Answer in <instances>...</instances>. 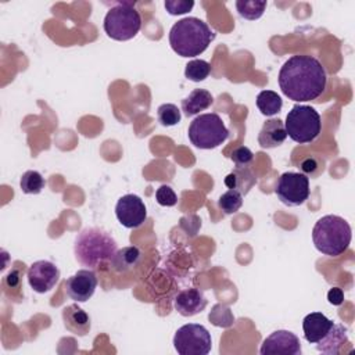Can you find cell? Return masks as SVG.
Wrapping results in <instances>:
<instances>
[{"instance_id":"obj_1","label":"cell","mask_w":355,"mask_h":355,"mask_svg":"<svg viewBox=\"0 0 355 355\" xmlns=\"http://www.w3.org/2000/svg\"><path fill=\"white\" fill-rule=\"evenodd\" d=\"M277 80L283 94L290 100L311 101L324 92L327 76L316 57L295 54L282 65Z\"/></svg>"},{"instance_id":"obj_2","label":"cell","mask_w":355,"mask_h":355,"mask_svg":"<svg viewBox=\"0 0 355 355\" xmlns=\"http://www.w3.org/2000/svg\"><path fill=\"white\" fill-rule=\"evenodd\" d=\"M215 39V32L197 17H186L175 22L169 31V44L180 57H196L204 53Z\"/></svg>"},{"instance_id":"obj_3","label":"cell","mask_w":355,"mask_h":355,"mask_svg":"<svg viewBox=\"0 0 355 355\" xmlns=\"http://www.w3.org/2000/svg\"><path fill=\"white\" fill-rule=\"evenodd\" d=\"M116 250L115 239L100 227L82 229L73 241L76 261L89 269H96L100 263L111 261Z\"/></svg>"},{"instance_id":"obj_4","label":"cell","mask_w":355,"mask_h":355,"mask_svg":"<svg viewBox=\"0 0 355 355\" xmlns=\"http://www.w3.org/2000/svg\"><path fill=\"white\" fill-rule=\"evenodd\" d=\"M352 230L349 223L338 215H324L312 229V241L316 250L329 257H338L349 247Z\"/></svg>"},{"instance_id":"obj_5","label":"cell","mask_w":355,"mask_h":355,"mask_svg":"<svg viewBox=\"0 0 355 355\" xmlns=\"http://www.w3.org/2000/svg\"><path fill=\"white\" fill-rule=\"evenodd\" d=\"M103 26L107 36L114 40L133 39L141 28V17L135 8V1H119L111 7L104 17Z\"/></svg>"},{"instance_id":"obj_6","label":"cell","mask_w":355,"mask_h":355,"mask_svg":"<svg viewBox=\"0 0 355 355\" xmlns=\"http://www.w3.org/2000/svg\"><path fill=\"white\" fill-rule=\"evenodd\" d=\"M284 129L287 136L300 144L313 141L322 129V121L318 111L311 105L295 104L287 114Z\"/></svg>"},{"instance_id":"obj_7","label":"cell","mask_w":355,"mask_h":355,"mask_svg":"<svg viewBox=\"0 0 355 355\" xmlns=\"http://www.w3.org/2000/svg\"><path fill=\"white\" fill-rule=\"evenodd\" d=\"M187 136L194 147L211 150L220 146L229 137V130L218 114L208 112L191 121Z\"/></svg>"},{"instance_id":"obj_8","label":"cell","mask_w":355,"mask_h":355,"mask_svg":"<svg viewBox=\"0 0 355 355\" xmlns=\"http://www.w3.org/2000/svg\"><path fill=\"white\" fill-rule=\"evenodd\" d=\"M173 347L179 355H207L212 348L211 333L202 324H183L173 336Z\"/></svg>"},{"instance_id":"obj_9","label":"cell","mask_w":355,"mask_h":355,"mask_svg":"<svg viewBox=\"0 0 355 355\" xmlns=\"http://www.w3.org/2000/svg\"><path fill=\"white\" fill-rule=\"evenodd\" d=\"M275 193L287 207L302 205L309 197V178L300 172H284L276 183Z\"/></svg>"},{"instance_id":"obj_10","label":"cell","mask_w":355,"mask_h":355,"mask_svg":"<svg viewBox=\"0 0 355 355\" xmlns=\"http://www.w3.org/2000/svg\"><path fill=\"white\" fill-rule=\"evenodd\" d=\"M115 215L122 226L136 229L144 223L147 218V208L139 196L125 194L116 201Z\"/></svg>"},{"instance_id":"obj_11","label":"cell","mask_w":355,"mask_h":355,"mask_svg":"<svg viewBox=\"0 0 355 355\" xmlns=\"http://www.w3.org/2000/svg\"><path fill=\"white\" fill-rule=\"evenodd\" d=\"M26 277L33 291L44 294L57 284L60 279V269L53 262L40 259L29 266Z\"/></svg>"},{"instance_id":"obj_12","label":"cell","mask_w":355,"mask_h":355,"mask_svg":"<svg viewBox=\"0 0 355 355\" xmlns=\"http://www.w3.org/2000/svg\"><path fill=\"white\" fill-rule=\"evenodd\" d=\"M259 352L261 355H300L301 343L294 333L276 330L263 340Z\"/></svg>"},{"instance_id":"obj_13","label":"cell","mask_w":355,"mask_h":355,"mask_svg":"<svg viewBox=\"0 0 355 355\" xmlns=\"http://www.w3.org/2000/svg\"><path fill=\"white\" fill-rule=\"evenodd\" d=\"M97 287V277L92 269H80L65 282L67 294L76 302H86L93 297Z\"/></svg>"},{"instance_id":"obj_14","label":"cell","mask_w":355,"mask_h":355,"mask_svg":"<svg viewBox=\"0 0 355 355\" xmlns=\"http://www.w3.org/2000/svg\"><path fill=\"white\" fill-rule=\"evenodd\" d=\"M207 298L198 288H186L176 294L173 300L175 309L182 316H194L201 313L207 306Z\"/></svg>"},{"instance_id":"obj_15","label":"cell","mask_w":355,"mask_h":355,"mask_svg":"<svg viewBox=\"0 0 355 355\" xmlns=\"http://www.w3.org/2000/svg\"><path fill=\"white\" fill-rule=\"evenodd\" d=\"M333 326L334 322L322 312H311L302 320L304 337L308 343L316 344L330 333Z\"/></svg>"},{"instance_id":"obj_16","label":"cell","mask_w":355,"mask_h":355,"mask_svg":"<svg viewBox=\"0 0 355 355\" xmlns=\"http://www.w3.org/2000/svg\"><path fill=\"white\" fill-rule=\"evenodd\" d=\"M62 322L65 329L76 336H86L92 326L90 316L78 304H71L62 309Z\"/></svg>"},{"instance_id":"obj_17","label":"cell","mask_w":355,"mask_h":355,"mask_svg":"<svg viewBox=\"0 0 355 355\" xmlns=\"http://www.w3.org/2000/svg\"><path fill=\"white\" fill-rule=\"evenodd\" d=\"M287 137L284 123L277 119H268L263 122L259 133H258V144L262 148H275L284 143Z\"/></svg>"},{"instance_id":"obj_18","label":"cell","mask_w":355,"mask_h":355,"mask_svg":"<svg viewBox=\"0 0 355 355\" xmlns=\"http://www.w3.org/2000/svg\"><path fill=\"white\" fill-rule=\"evenodd\" d=\"M214 103L212 94L205 89H194L182 100V111L186 116H194Z\"/></svg>"},{"instance_id":"obj_19","label":"cell","mask_w":355,"mask_h":355,"mask_svg":"<svg viewBox=\"0 0 355 355\" xmlns=\"http://www.w3.org/2000/svg\"><path fill=\"white\" fill-rule=\"evenodd\" d=\"M257 183V178L252 173V171L245 166V168H239L236 166L226 178H225V184L226 187L239 191L241 196L247 194Z\"/></svg>"},{"instance_id":"obj_20","label":"cell","mask_w":355,"mask_h":355,"mask_svg":"<svg viewBox=\"0 0 355 355\" xmlns=\"http://www.w3.org/2000/svg\"><path fill=\"white\" fill-rule=\"evenodd\" d=\"M347 341H348L347 329L340 323H334L330 333L324 338H322L319 343H316V348L323 354L337 355L341 347L344 345V343Z\"/></svg>"},{"instance_id":"obj_21","label":"cell","mask_w":355,"mask_h":355,"mask_svg":"<svg viewBox=\"0 0 355 355\" xmlns=\"http://www.w3.org/2000/svg\"><path fill=\"white\" fill-rule=\"evenodd\" d=\"M140 259H141L140 250L135 245H130V247H123L121 250H116V252L114 254L110 262L116 272H126L136 268Z\"/></svg>"},{"instance_id":"obj_22","label":"cell","mask_w":355,"mask_h":355,"mask_svg":"<svg viewBox=\"0 0 355 355\" xmlns=\"http://www.w3.org/2000/svg\"><path fill=\"white\" fill-rule=\"evenodd\" d=\"M257 107L265 116H273L280 112L283 107L282 97L273 90H262L257 96Z\"/></svg>"},{"instance_id":"obj_23","label":"cell","mask_w":355,"mask_h":355,"mask_svg":"<svg viewBox=\"0 0 355 355\" xmlns=\"http://www.w3.org/2000/svg\"><path fill=\"white\" fill-rule=\"evenodd\" d=\"M236 8L240 17L254 21L262 17L265 8H266V1H258V0H237L236 1Z\"/></svg>"},{"instance_id":"obj_24","label":"cell","mask_w":355,"mask_h":355,"mask_svg":"<svg viewBox=\"0 0 355 355\" xmlns=\"http://www.w3.org/2000/svg\"><path fill=\"white\" fill-rule=\"evenodd\" d=\"M44 179L37 171H26L19 180L22 193L25 194H39L44 189Z\"/></svg>"},{"instance_id":"obj_25","label":"cell","mask_w":355,"mask_h":355,"mask_svg":"<svg viewBox=\"0 0 355 355\" xmlns=\"http://www.w3.org/2000/svg\"><path fill=\"white\" fill-rule=\"evenodd\" d=\"M211 73V64L205 60H191L186 64L184 76L191 82H201Z\"/></svg>"},{"instance_id":"obj_26","label":"cell","mask_w":355,"mask_h":355,"mask_svg":"<svg viewBox=\"0 0 355 355\" xmlns=\"http://www.w3.org/2000/svg\"><path fill=\"white\" fill-rule=\"evenodd\" d=\"M157 118H158V122L162 125V126H175L180 122L182 119V114H180V110L172 104V103H165V104H161L157 110Z\"/></svg>"},{"instance_id":"obj_27","label":"cell","mask_w":355,"mask_h":355,"mask_svg":"<svg viewBox=\"0 0 355 355\" xmlns=\"http://www.w3.org/2000/svg\"><path fill=\"white\" fill-rule=\"evenodd\" d=\"M241 205H243V196L239 191L232 190V189H229L226 193H223L218 200V207L226 215L236 214L241 208Z\"/></svg>"},{"instance_id":"obj_28","label":"cell","mask_w":355,"mask_h":355,"mask_svg":"<svg viewBox=\"0 0 355 355\" xmlns=\"http://www.w3.org/2000/svg\"><path fill=\"white\" fill-rule=\"evenodd\" d=\"M230 159L236 164V166L245 168V166H248L252 162L254 153L248 147H245V146H239L237 148L233 150V153L230 155Z\"/></svg>"},{"instance_id":"obj_29","label":"cell","mask_w":355,"mask_h":355,"mask_svg":"<svg viewBox=\"0 0 355 355\" xmlns=\"http://www.w3.org/2000/svg\"><path fill=\"white\" fill-rule=\"evenodd\" d=\"M155 200L162 207H173L178 201V196L168 184H162L155 191Z\"/></svg>"},{"instance_id":"obj_30","label":"cell","mask_w":355,"mask_h":355,"mask_svg":"<svg viewBox=\"0 0 355 355\" xmlns=\"http://www.w3.org/2000/svg\"><path fill=\"white\" fill-rule=\"evenodd\" d=\"M164 6L171 15H182L189 12L194 7V1L193 0H165Z\"/></svg>"},{"instance_id":"obj_31","label":"cell","mask_w":355,"mask_h":355,"mask_svg":"<svg viewBox=\"0 0 355 355\" xmlns=\"http://www.w3.org/2000/svg\"><path fill=\"white\" fill-rule=\"evenodd\" d=\"M301 171L304 172V175H311V176H316L318 173L323 172V162L320 164V159H318L316 157L311 155L308 158H305L301 162Z\"/></svg>"},{"instance_id":"obj_32","label":"cell","mask_w":355,"mask_h":355,"mask_svg":"<svg viewBox=\"0 0 355 355\" xmlns=\"http://www.w3.org/2000/svg\"><path fill=\"white\" fill-rule=\"evenodd\" d=\"M327 300L333 305H341L344 302V293L340 287H333L327 293Z\"/></svg>"}]
</instances>
